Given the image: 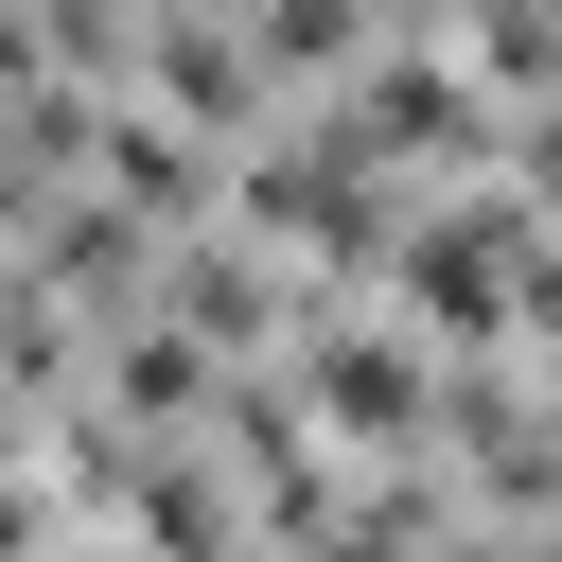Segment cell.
<instances>
[{"label":"cell","instance_id":"1","mask_svg":"<svg viewBox=\"0 0 562 562\" xmlns=\"http://www.w3.org/2000/svg\"><path fill=\"white\" fill-rule=\"evenodd\" d=\"M316 404H334L351 439H422V369H404L386 334H334V351H316Z\"/></svg>","mask_w":562,"mask_h":562},{"label":"cell","instance_id":"2","mask_svg":"<svg viewBox=\"0 0 562 562\" xmlns=\"http://www.w3.org/2000/svg\"><path fill=\"white\" fill-rule=\"evenodd\" d=\"M158 88H176V105H211V123H246V53H228L211 18H176V35H158Z\"/></svg>","mask_w":562,"mask_h":562},{"label":"cell","instance_id":"3","mask_svg":"<svg viewBox=\"0 0 562 562\" xmlns=\"http://www.w3.org/2000/svg\"><path fill=\"white\" fill-rule=\"evenodd\" d=\"M246 18H263V53H299V70L351 53V0H246Z\"/></svg>","mask_w":562,"mask_h":562},{"label":"cell","instance_id":"4","mask_svg":"<svg viewBox=\"0 0 562 562\" xmlns=\"http://www.w3.org/2000/svg\"><path fill=\"white\" fill-rule=\"evenodd\" d=\"M88 562H105V544H88Z\"/></svg>","mask_w":562,"mask_h":562}]
</instances>
